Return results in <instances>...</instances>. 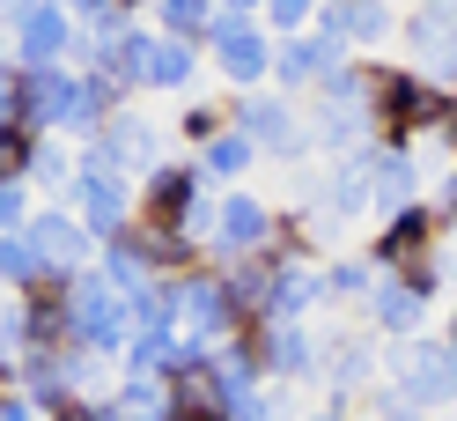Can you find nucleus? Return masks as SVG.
Here are the masks:
<instances>
[{"mask_svg":"<svg viewBox=\"0 0 457 421\" xmlns=\"http://www.w3.org/2000/svg\"><path fill=\"white\" fill-rule=\"evenodd\" d=\"M192 74H199V52L170 45L140 22V97H178V89H192Z\"/></svg>","mask_w":457,"mask_h":421,"instance_id":"412c9836","label":"nucleus"},{"mask_svg":"<svg viewBox=\"0 0 457 421\" xmlns=\"http://www.w3.org/2000/svg\"><path fill=\"white\" fill-rule=\"evenodd\" d=\"M428 215H436V230H457V156L436 171V185H428Z\"/></svg>","mask_w":457,"mask_h":421,"instance_id":"c9c22d12","label":"nucleus"},{"mask_svg":"<svg viewBox=\"0 0 457 421\" xmlns=\"http://www.w3.org/2000/svg\"><path fill=\"white\" fill-rule=\"evenodd\" d=\"M199 207H207V185H199L192 156H162L155 171L133 185V222H148V230H162V237H185V222Z\"/></svg>","mask_w":457,"mask_h":421,"instance_id":"6e6552de","label":"nucleus"},{"mask_svg":"<svg viewBox=\"0 0 457 421\" xmlns=\"http://www.w3.org/2000/svg\"><path fill=\"white\" fill-rule=\"evenodd\" d=\"M133 303V341H178V281H148Z\"/></svg>","mask_w":457,"mask_h":421,"instance_id":"bb28decb","label":"nucleus"},{"mask_svg":"<svg viewBox=\"0 0 457 421\" xmlns=\"http://www.w3.org/2000/svg\"><path fill=\"white\" fill-rule=\"evenodd\" d=\"M0 421H45L37 400H22V392H0Z\"/></svg>","mask_w":457,"mask_h":421,"instance_id":"4c0bfd02","label":"nucleus"},{"mask_svg":"<svg viewBox=\"0 0 457 421\" xmlns=\"http://www.w3.org/2000/svg\"><path fill=\"white\" fill-rule=\"evenodd\" d=\"M443 341H450V355H457V311H450V325H443Z\"/></svg>","mask_w":457,"mask_h":421,"instance_id":"c03bdc74","label":"nucleus"},{"mask_svg":"<svg viewBox=\"0 0 457 421\" xmlns=\"http://www.w3.org/2000/svg\"><path fill=\"white\" fill-rule=\"evenodd\" d=\"M251 355H259V377L280 384H310L325 370V341L310 325H251Z\"/></svg>","mask_w":457,"mask_h":421,"instance_id":"9b49d317","label":"nucleus"},{"mask_svg":"<svg viewBox=\"0 0 457 421\" xmlns=\"http://www.w3.org/2000/svg\"><path fill=\"white\" fill-rule=\"evenodd\" d=\"M361 414H369V421H428V414L406 400V392H391V384H377V392H369V400H361Z\"/></svg>","mask_w":457,"mask_h":421,"instance_id":"e433bc0d","label":"nucleus"},{"mask_svg":"<svg viewBox=\"0 0 457 421\" xmlns=\"http://www.w3.org/2000/svg\"><path fill=\"white\" fill-rule=\"evenodd\" d=\"M0 60H8V38H0Z\"/></svg>","mask_w":457,"mask_h":421,"instance_id":"a18cd8bd","label":"nucleus"},{"mask_svg":"<svg viewBox=\"0 0 457 421\" xmlns=\"http://www.w3.org/2000/svg\"><path fill=\"white\" fill-rule=\"evenodd\" d=\"M162 392H170V421H228V392L214 377V355L192 362L185 377H170Z\"/></svg>","mask_w":457,"mask_h":421,"instance_id":"5701e85b","label":"nucleus"},{"mask_svg":"<svg viewBox=\"0 0 457 421\" xmlns=\"http://www.w3.org/2000/svg\"><path fill=\"white\" fill-rule=\"evenodd\" d=\"M428 200V178H420V148H384L377 140V163H369V215L391 222Z\"/></svg>","mask_w":457,"mask_h":421,"instance_id":"dca6fc26","label":"nucleus"},{"mask_svg":"<svg viewBox=\"0 0 457 421\" xmlns=\"http://www.w3.org/2000/svg\"><path fill=\"white\" fill-rule=\"evenodd\" d=\"M361 318H369V333H384V341L398 348V341H413V333H428V303H413V296L384 274V281H377V296L361 303Z\"/></svg>","mask_w":457,"mask_h":421,"instance_id":"b1692460","label":"nucleus"},{"mask_svg":"<svg viewBox=\"0 0 457 421\" xmlns=\"http://www.w3.org/2000/svg\"><path fill=\"white\" fill-rule=\"evenodd\" d=\"M37 148L45 140L30 133V126H0V185H30V171H37Z\"/></svg>","mask_w":457,"mask_h":421,"instance_id":"7c9ffc66","label":"nucleus"},{"mask_svg":"<svg viewBox=\"0 0 457 421\" xmlns=\"http://www.w3.org/2000/svg\"><path fill=\"white\" fill-rule=\"evenodd\" d=\"M0 38H8L15 67H74V8L67 0H22V8H0Z\"/></svg>","mask_w":457,"mask_h":421,"instance_id":"39448f33","label":"nucleus"},{"mask_svg":"<svg viewBox=\"0 0 457 421\" xmlns=\"http://www.w3.org/2000/svg\"><path fill=\"white\" fill-rule=\"evenodd\" d=\"M377 266H369V251H339V259H325V303H369L377 296Z\"/></svg>","mask_w":457,"mask_h":421,"instance_id":"cd10ccee","label":"nucleus"},{"mask_svg":"<svg viewBox=\"0 0 457 421\" xmlns=\"http://www.w3.org/2000/svg\"><path fill=\"white\" fill-rule=\"evenodd\" d=\"M74 178H81L74 148L45 140V148H37V171H30V192H52V207H67V200H74Z\"/></svg>","mask_w":457,"mask_h":421,"instance_id":"c756f323","label":"nucleus"},{"mask_svg":"<svg viewBox=\"0 0 457 421\" xmlns=\"http://www.w3.org/2000/svg\"><path fill=\"white\" fill-rule=\"evenodd\" d=\"M347 60H354V52L325 45L318 30H310V38H288V45H273V89L295 97V104H310V97H318V81H325L332 67H347Z\"/></svg>","mask_w":457,"mask_h":421,"instance_id":"a211bd4d","label":"nucleus"},{"mask_svg":"<svg viewBox=\"0 0 457 421\" xmlns=\"http://www.w3.org/2000/svg\"><path fill=\"white\" fill-rule=\"evenodd\" d=\"M67 207L81 215V230H89L96 244H111V237L133 222V178H119V171H81Z\"/></svg>","mask_w":457,"mask_h":421,"instance_id":"f3484780","label":"nucleus"},{"mask_svg":"<svg viewBox=\"0 0 457 421\" xmlns=\"http://www.w3.org/2000/svg\"><path fill=\"white\" fill-rule=\"evenodd\" d=\"M369 163H377V140L354 148V156H339L332 171L310 185V222H318V230H347V222L369 215Z\"/></svg>","mask_w":457,"mask_h":421,"instance_id":"9d476101","label":"nucleus"},{"mask_svg":"<svg viewBox=\"0 0 457 421\" xmlns=\"http://www.w3.org/2000/svg\"><path fill=\"white\" fill-rule=\"evenodd\" d=\"M436 89H450V97H457V45H450V60H443V74H436Z\"/></svg>","mask_w":457,"mask_h":421,"instance_id":"a19ab883","label":"nucleus"},{"mask_svg":"<svg viewBox=\"0 0 457 421\" xmlns=\"http://www.w3.org/2000/svg\"><path fill=\"white\" fill-rule=\"evenodd\" d=\"M221 81L228 97H259L273 89V38L259 30V8L251 0H228V8H214V30H207V52H199Z\"/></svg>","mask_w":457,"mask_h":421,"instance_id":"7ed1b4c3","label":"nucleus"},{"mask_svg":"<svg viewBox=\"0 0 457 421\" xmlns=\"http://www.w3.org/2000/svg\"><path fill=\"white\" fill-rule=\"evenodd\" d=\"M398 45H406V67L436 81L450 45H457V0H420V8L398 15Z\"/></svg>","mask_w":457,"mask_h":421,"instance_id":"4468645a","label":"nucleus"},{"mask_svg":"<svg viewBox=\"0 0 457 421\" xmlns=\"http://www.w3.org/2000/svg\"><path fill=\"white\" fill-rule=\"evenodd\" d=\"M325 392H332V407H354V400H369V392L384 384V362H377V348L361 341H347V333H339V341H325Z\"/></svg>","mask_w":457,"mask_h":421,"instance_id":"6ab92c4d","label":"nucleus"},{"mask_svg":"<svg viewBox=\"0 0 457 421\" xmlns=\"http://www.w3.org/2000/svg\"><path fill=\"white\" fill-rule=\"evenodd\" d=\"M384 384L406 392L420 414L457 407V355H450V341H443V333H413V341H398L384 355Z\"/></svg>","mask_w":457,"mask_h":421,"instance_id":"423d86ee","label":"nucleus"},{"mask_svg":"<svg viewBox=\"0 0 457 421\" xmlns=\"http://www.w3.org/2000/svg\"><path fill=\"white\" fill-rule=\"evenodd\" d=\"M428 148H443V163L457 156V97H450V111H443V133H436V140H428Z\"/></svg>","mask_w":457,"mask_h":421,"instance_id":"58836bf2","label":"nucleus"},{"mask_svg":"<svg viewBox=\"0 0 457 421\" xmlns=\"http://www.w3.org/2000/svg\"><path fill=\"white\" fill-rule=\"evenodd\" d=\"M178 333L199 348H221V341H237V311H228V289H221V274L214 266H199L178 281Z\"/></svg>","mask_w":457,"mask_h":421,"instance_id":"f8f14e48","label":"nucleus"},{"mask_svg":"<svg viewBox=\"0 0 457 421\" xmlns=\"http://www.w3.org/2000/svg\"><path fill=\"white\" fill-rule=\"evenodd\" d=\"M15 303H22V355L30 348H67V281H37Z\"/></svg>","mask_w":457,"mask_h":421,"instance_id":"4be33fe9","label":"nucleus"},{"mask_svg":"<svg viewBox=\"0 0 457 421\" xmlns=\"http://www.w3.org/2000/svg\"><path fill=\"white\" fill-rule=\"evenodd\" d=\"M192 171H199V185H214V192H237V178H251L259 171V148H251V140L228 126V133H214L207 148L192 156Z\"/></svg>","mask_w":457,"mask_h":421,"instance_id":"393cba45","label":"nucleus"},{"mask_svg":"<svg viewBox=\"0 0 457 421\" xmlns=\"http://www.w3.org/2000/svg\"><path fill=\"white\" fill-rule=\"evenodd\" d=\"M111 407H119L126 421H170V392H162V377L119 370V384H111Z\"/></svg>","mask_w":457,"mask_h":421,"instance_id":"c85d7f7f","label":"nucleus"},{"mask_svg":"<svg viewBox=\"0 0 457 421\" xmlns=\"http://www.w3.org/2000/svg\"><path fill=\"white\" fill-rule=\"evenodd\" d=\"M148 30H155V38H170V45H192V52H207V30H214V0H155Z\"/></svg>","mask_w":457,"mask_h":421,"instance_id":"a878e982","label":"nucleus"},{"mask_svg":"<svg viewBox=\"0 0 457 421\" xmlns=\"http://www.w3.org/2000/svg\"><path fill=\"white\" fill-rule=\"evenodd\" d=\"M443 111H450V89H436L406 60H369V133L384 148H428L443 133Z\"/></svg>","mask_w":457,"mask_h":421,"instance_id":"f257e3e1","label":"nucleus"},{"mask_svg":"<svg viewBox=\"0 0 457 421\" xmlns=\"http://www.w3.org/2000/svg\"><path fill=\"white\" fill-rule=\"evenodd\" d=\"M273 222H280V207L259 200L251 185L221 192V200H214V237H207V266L228 274L244 259H266V251H273Z\"/></svg>","mask_w":457,"mask_h":421,"instance_id":"0eeeda50","label":"nucleus"},{"mask_svg":"<svg viewBox=\"0 0 457 421\" xmlns=\"http://www.w3.org/2000/svg\"><path fill=\"white\" fill-rule=\"evenodd\" d=\"M37 215V192L30 185H0V237H22Z\"/></svg>","mask_w":457,"mask_h":421,"instance_id":"f704fd0d","label":"nucleus"},{"mask_svg":"<svg viewBox=\"0 0 457 421\" xmlns=\"http://www.w3.org/2000/svg\"><path fill=\"white\" fill-rule=\"evenodd\" d=\"M391 281H398L413 303H436V296H443V281H450V259H443V251H428V259H413L406 274H391Z\"/></svg>","mask_w":457,"mask_h":421,"instance_id":"473e14b6","label":"nucleus"},{"mask_svg":"<svg viewBox=\"0 0 457 421\" xmlns=\"http://www.w3.org/2000/svg\"><path fill=\"white\" fill-rule=\"evenodd\" d=\"M0 392H15V355L0 348Z\"/></svg>","mask_w":457,"mask_h":421,"instance_id":"37998d69","label":"nucleus"},{"mask_svg":"<svg viewBox=\"0 0 457 421\" xmlns=\"http://www.w3.org/2000/svg\"><path fill=\"white\" fill-rule=\"evenodd\" d=\"M0 289H8V296L37 289V259H30V244H22V237H0Z\"/></svg>","mask_w":457,"mask_h":421,"instance_id":"72a5a7b5","label":"nucleus"},{"mask_svg":"<svg viewBox=\"0 0 457 421\" xmlns=\"http://www.w3.org/2000/svg\"><path fill=\"white\" fill-rule=\"evenodd\" d=\"M45 421H89V400H74V407H60V414H45Z\"/></svg>","mask_w":457,"mask_h":421,"instance_id":"79ce46f5","label":"nucleus"},{"mask_svg":"<svg viewBox=\"0 0 457 421\" xmlns=\"http://www.w3.org/2000/svg\"><path fill=\"white\" fill-rule=\"evenodd\" d=\"M428 251H443V230H436V215H428V200H420L406 215L377 222V237H369V266H377V274H406L413 259H428Z\"/></svg>","mask_w":457,"mask_h":421,"instance_id":"2eb2a0df","label":"nucleus"},{"mask_svg":"<svg viewBox=\"0 0 457 421\" xmlns=\"http://www.w3.org/2000/svg\"><path fill=\"white\" fill-rule=\"evenodd\" d=\"M295 421H354V407H332V400H325L318 414H295Z\"/></svg>","mask_w":457,"mask_h":421,"instance_id":"ea45409f","label":"nucleus"},{"mask_svg":"<svg viewBox=\"0 0 457 421\" xmlns=\"http://www.w3.org/2000/svg\"><path fill=\"white\" fill-rule=\"evenodd\" d=\"M22 244H30V259H37V281H74V274L96 266V237L81 230L74 207H52V200H37Z\"/></svg>","mask_w":457,"mask_h":421,"instance_id":"1a4fd4ad","label":"nucleus"},{"mask_svg":"<svg viewBox=\"0 0 457 421\" xmlns=\"http://www.w3.org/2000/svg\"><path fill=\"white\" fill-rule=\"evenodd\" d=\"M310 30L361 60L369 45H391L398 38V15L384 8V0H318V22H310Z\"/></svg>","mask_w":457,"mask_h":421,"instance_id":"ddd939ff","label":"nucleus"},{"mask_svg":"<svg viewBox=\"0 0 457 421\" xmlns=\"http://www.w3.org/2000/svg\"><path fill=\"white\" fill-rule=\"evenodd\" d=\"M318 303H325V266H273L259 325H310Z\"/></svg>","mask_w":457,"mask_h":421,"instance_id":"aec40b11","label":"nucleus"},{"mask_svg":"<svg viewBox=\"0 0 457 421\" xmlns=\"http://www.w3.org/2000/svg\"><path fill=\"white\" fill-rule=\"evenodd\" d=\"M214 133H228V104H185V111H178V140H185L192 156L207 148Z\"/></svg>","mask_w":457,"mask_h":421,"instance_id":"2f4dec72","label":"nucleus"},{"mask_svg":"<svg viewBox=\"0 0 457 421\" xmlns=\"http://www.w3.org/2000/svg\"><path fill=\"white\" fill-rule=\"evenodd\" d=\"M228 126H237L251 148H259V163H303V156H318L310 148V111L295 97H280V89H259V97H228Z\"/></svg>","mask_w":457,"mask_h":421,"instance_id":"20e7f679","label":"nucleus"},{"mask_svg":"<svg viewBox=\"0 0 457 421\" xmlns=\"http://www.w3.org/2000/svg\"><path fill=\"white\" fill-rule=\"evenodd\" d=\"M67 348L96 355L104 370H119V362H126V348H133V303L111 289L96 266L67 281Z\"/></svg>","mask_w":457,"mask_h":421,"instance_id":"f03ea898","label":"nucleus"}]
</instances>
